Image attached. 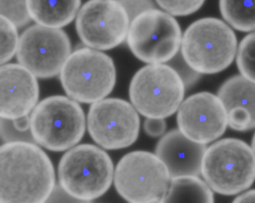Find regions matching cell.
<instances>
[{
  "instance_id": "1",
  "label": "cell",
  "mask_w": 255,
  "mask_h": 203,
  "mask_svg": "<svg viewBox=\"0 0 255 203\" xmlns=\"http://www.w3.org/2000/svg\"><path fill=\"white\" fill-rule=\"evenodd\" d=\"M56 187L47 154L35 143L5 142L0 147V203L47 202Z\"/></svg>"
},
{
  "instance_id": "2",
  "label": "cell",
  "mask_w": 255,
  "mask_h": 203,
  "mask_svg": "<svg viewBox=\"0 0 255 203\" xmlns=\"http://www.w3.org/2000/svg\"><path fill=\"white\" fill-rule=\"evenodd\" d=\"M114 168L108 154L91 144L74 146L61 158L59 186L72 198L90 202L103 196L114 179Z\"/></svg>"
},
{
  "instance_id": "3",
  "label": "cell",
  "mask_w": 255,
  "mask_h": 203,
  "mask_svg": "<svg viewBox=\"0 0 255 203\" xmlns=\"http://www.w3.org/2000/svg\"><path fill=\"white\" fill-rule=\"evenodd\" d=\"M237 40L233 30L214 17L191 23L182 37L181 50L187 66L198 73L214 74L227 68L236 55Z\"/></svg>"
},
{
  "instance_id": "4",
  "label": "cell",
  "mask_w": 255,
  "mask_h": 203,
  "mask_svg": "<svg viewBox=\"0 0 255 203\" xmlns=\"http://www.w3.org/2000/svg\"><path fill=\"white\" fill-rule=\"evenodd\" d=\"M201 174L215 192L226 196L237 194L255 180V155L252 147L240 139L219 140L207 147Z\"/></svg>"
},
{
  "instance_id": "5",
  "label": "cell",
  "mask_w": 255,
  "mask_h": 203,
  "mask_svg": "<svg viewBox=\"0 0 255 203\" xmlns=\"http://www.w3.org/2000/svg\"><path fill=\"white\" fill-rule=\"evenodd\" d=\"M29 117L30 132L35 143L51 151L73 147L85 133L83 110L70 97H48L35 106Z\"/></svg>"
},
{
  "instance_id": "6",
  "label": "cell",
  "mask_w": 255,
  "mask_h": 203,
  "mask_svg": "<svg viewBox=\"0 0 255 203\" xmlns=\"http://www.w3.org/2000/svg\"><path fill=\"white\" fill-rule=\"evenodd\" d=\"M185 84L170 66L150 64L133 75L129 96L136 111L147 118L164 119L173 115L183 102Z\"/></svg>"
},
{
  "instance_id": "7",
  "label": "cell",
  "mask_w": 255,
  "mask_h": 203,
  "mask_svg": "<svg viewBox=\"0 0 255 203\" xmlns=\"http://www.w3.org/2000/svg\"><path fill=\"white\" fill-rule=\"evenodd\" d=\"M60 77L69 97L77 102L93 103L112 91L116 70L109 56L98 50L83 47L70 54Z\"/></svg>"
},
{
  "instance_id": "8",
  "label": "cell",
  "mask_w": 255,
  "mask_h": 203,
  "mask_svg": "<svg viewBox=\"0 0 255 203\" xmlns=\"http://www.w3.org/2000/svg\"><path fill=\"white\" fill-rule=\"evenodd\" d=\"M171 177L155 154L136 150L125 155L114 171L118 194L130 203H164Z\"/></svg>"
},
{
  "instance_id": "9",
  "label": "cell",
  "mask_w": 255,
  "mask_h": 203,
  "mask_svg": "<svg viewBox=\"0 0 255 203\" xmlns=\"http://www.w3.org/2000/svg\"><path fill=\"white\" fill-rule=\"evenodd\" d=\"M182 37L180 26L172 15L152 8L130 21L127 40L138 60L150 64H162L175 56Z\"/></svg>"
},
{
  "instance_id": "10",
  "label": "cell",
  "mask_w": 255,
  "mask_h": 203,
  "mask_svg": "<svg viewBox=\"0 0 255 203\" xmlns=\"http://www.w3.org/2000/svg\"><path fill=\"white\" fill-rule=\"evenodd\" d=\"M87 127L97 144L106 149L116 150L127 147L136 141L140 120L132 104L122 99L109 98L92 104Z\"/></svg>"
},
{
  "instance_id": "11",
  "label": "cell",
  "mask_w": 255,
  "mask_h": 203,
  "mask_svg": "<svg viewBox=\"0 0 255 203\" xmlns=\"http://www.w3.org/2000/svg\"><path fill=\"white\" fill-rule=\"evenodd\" d=\"M71 50L70 41L63 30L38 24L21 35L16 57L36 77L49 78L60 72Z\"/></svg>"
},
{
  "instance_id": "12",
  "label": "cell",
  "mask_w": 255,
  "mask_h": 203,
  "mask_svg": "<svg viewBox=\"0 0 255 203\" xmlns=\"http://www.w3.org/2000/svg\"><path fill=\"white\" fill-rule=\"evenodd\" d=\"M130 22L127 11L118 0H90L78 12L76 28L87 46L108 50L127 38Z\"/></svg>"
},
{
  "instance_id": "13",
  "label": "cell",
  "mask_w": 255,
  "mask_h": 203,
  "mask_svg": "<svg viewBox=\"0 0 255 203\" xmlns=\"http://www.w3.org/2000/svg\"><path fill=\"white\" fill-rule=\"evenodd\" d=\"M177 122L185 136L204 144L221 136L228 125L222 102L208 92L194 94L183 101L178 109Z\"/></svg>"
},
{
  "instance_id": "14",
  "label": "cell",
  "mask_w": 255,
  "mask_h": 203,
  "mask_svg": "<svg viewBox=\"0 0 255 203\" xmlns=\"http://www.w3.org/2000/svg\"><path fill=\"white\" fill-rule=\"evenodd\" d=\"M39 94L36 76L21 64L0 68V117L14 120L28 115Z\"/></svg>"
},
{
  "instance_id": "15",
  "label": "cell",
  "mask_w": 255,
  "mask_h": 203,
  "mask_svg": "<svg viewBox=\"0 0 255 203\" xmlns=\"http://www.w3.org/2000/svg\"><path fill=\"white\" fill-rule=\"evenodd\" d=\"M206 144L195 142L185 136L179 129L172 130L158 141L155 154L164 163L171 178L201 173Z\"/></svg>"
},
{
  "instance_id": "16",
  "label": "cell",
  "mask_w": 255,
  "mask_h": 203,
  "mask_svg": "<svg viewBox=\"0 0 255 203\" xmlns=\"http://www.w3.org/2000/svg\"><path fill=\"white\" fill-rule=\"evenodd\" d=\"M218 97L226 111L228 125L237 131L255 128V83L236 75L220 86Z\"/></svg>"
},
{
  "instance_id": "17",
  "label": "cell",
  "mask_w": 255,
  "mask_h": 203,
  "mask_svg": "<svg viewBox=\"0 0 255 203\" xmlns=\"http://www.w3.org/2000/svg\"><path fill=\"white\" fill-rule=\"evenodd\" d=\"M80 4L81 0H27L31 19L38 24L58 28L74 19Z\"/></svg>"
},
{
  "instance_id": "18",
  "label": "cell",
  "mask_w": 255,
  "mask_h": 203,
  "mask_svg": "<svg viewBox=\"0 0 255 203\" xmlns=\"http://www.w3.org/2000/svg\"><path fill=\"white\" fill-rule=\"evenodd\" d=\"M212 189L198 176L185 175L171 178L164 203H213Z\"/></svg>"
},
{
  "instance_id": "19",
  "label": "cell",
  "mask_w": 255,
  "mask_h": 203,
  "mask_svg": "<svg viewBox=\"0 0 255 203\" xmlns=\"http://www.w3.org/2000/svg\"><path fill=\"white\" fill-rule=\"evenodd\" d=\"M219 6L224 19L236 29L255 30V0H219Z\"/></svg>"
},
{
  "instance_id": "20",
  "label": "cell",
  "mask_w": 255,
  "mask_h": 203,
  "mask_svg": "<svg viewBox=\"0 0 255 203\" xmlns=\"http://www.w3.org/2000/svg\"><path fill=\"white\" fill-rule=\"evenodd\" d=\"M237 64L242 75L255 83V32L247 35L241 41Z\"/></svg>"
},
{
  "instance_id": "21",
  "label": "cell",
  "mask_w": 255,
  "mask_h": 203,
  "mask_svg": "<svg viewBox=\"0 0 255 203\" xmlns=\"http://www.w3.org/2000/svg\"><path fill=\"white\" fill-rule=\"evenodd\" d=\"M16 27L0 15V65L5 64L16 53L19 40Z\"/></svg>"
},
{
  "instance_id": "22",
  "label": "cell",
  "mask_w": 255,
  "mask_h": 203,
  "mask_svg": "<svg viewBox=\"0 0 255 203\" xmlns=\"http://www.w3.org/2000/svg\"><path fill=\"white\" fill-rule=\"evenodd\" d=\"M0 11L1 15L8 18L17 27L26 25L31 20L27 0H0Z\"/></svg>"
},
{
  "instance_id": "23",
  "label": "cell",
  "mask_w": 255,
  "mask_h": 203,
  "mask_svg": "<svg viewBox=\"0 0 255 203\" xmlns=\"http://www.w3.org/2000/svg\"><path fill=\"white\" fill-rule=\"evenodd\" d=\"M166 12L174 16H183L197 11L205 0H155Z\"/></svg>"
},
{
  "instance_id": "24",
  "label": "cell",
  "mask_w": 255,
  "mask_h": 203,
  "mask_svg": "<svg viewBox=\"0 0 255 203\" xmlns=\"http://www.w3.org/2000/svg\"><path fill=\"white\" fill-rule=\"evenodd\" d=\"M0 135L5 142L14 141H25L35 143L30 131L21 132L13 126L12 120L0 118Z\"/></svg>"
},
{
  "instance_id": "25",
  "label": "cell",
  "mask_w": 255,
  "mask_h": 203,
  "mask_svg": "<svg viewBox=\"0 0 255 203\" xmlns=\"http://www.w3.org/2000/svg\"><path fill=\"white\" fill-rule=\"evenodd\" d=\"M127 11L130 21L137 15L147 9L154 8L152 0H118Z\"/></svg>"
},
{
  "instance_id": "26",
  "label": "cell",
  "mask_w": 255,
  "mask_h": 203,
  "mask_svg": "<svg viewBox=\"0 0 255 203\" xmlns=\"http://www.w3.org/2000/svg\"><path fill=\"white\" fill-rule=\"evenodd\" d=\"M166 127L164 119L147 118L143 124V129L145 133L153 137L163 135L165 131Z\"/></svg>"
},
{
  "instance_id": "27",
  "label": "cell",
  "mask_w": 255,
  "mask_h": 203,
  "mask_svg": "<svg viewBox=\"0 0 255 203\" xmlns=\"http://www.w3.org/2000/svg\"><path fill=\"white\" fill-rule=\"evenodd\" d=\"M14 127L19 132H26L30 131V117L28 115L12 120Z\"/></svg>"
},
{
  "instance_id": "28",
  "label": "cell",
  "mask_w": 255,
  "mask_h": 203,
  "mask_svg": "<svg viewBox=\"0 0 255 203\" xmlns=\"http://www.w3.org/2000/svg\"><path fill=\"white\" fill-rule=\"evenodd\" d=\"M234 203H255V189L249 190L237 197Z\"/></svg>"
},
{
  "instance_id": "29",
  "label": "cell",
  "mask_w": 255,
  "mask_h": 203,
  "mask_svg": "<svg viewBox=\"0 0 255 203\" xmlns=\"http://www.w3.org/2000/svg\"><path fill=\"white\" fill-rule=\"evenodd\" d=\"M251 147L255 155V133L253 137Z\"/></svg>"
}]
</instances>
